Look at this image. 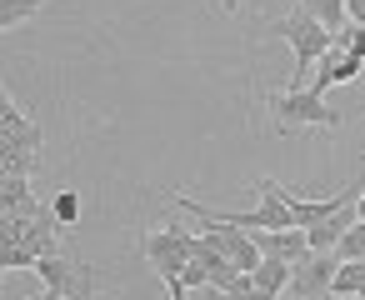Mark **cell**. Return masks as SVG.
<instances>
[{"mask_svg": "<svg viewBox=\"0 0 365 300\" xmlns=\"http://www.w3.org/2000/svg\"><path fill=\"white\" fill-rule=\"evenodd\" d=\"M280 300H300V295H280Z\"/></svg>", "mask_w": 365, "mask_h": 300, "instance_id": "7402d4cb", "label": "cell"}, {"mask_svg": "<svg viewBox=\"0 0 365 300\" xmlns=\"http://www.w3.org/2000/svg\"><path fill=\"white\" fill-rule=\"evenodd\" d=\"M270 36L290 46V56H295V71H290V76H295V81H300L305 71H315V66H320V56H325V51H330V41H335V36H330L315 16H305L300 6H295V11H285V16L270 26Z\"/></svg>", "mask_w": 365, "mask_h": 300, "instance_id": "6da1fadb", "label": "cell"}, {"mask_svg": "<svg viewBox=\"0 0 365 300\" xmlns=\"http://www.w3.org/2000/svg\"><path fill=\"white\" fill-rule=\"evenodd\" d=\"M270 110H275V130L290 135L295 125H340V110L325 105V95H315L310 86H285L280 95H270Z\"/></svg>", "mask_w": 365, "mask_h": 300, "instance_id": "7a4b0ae2", "label": "cell"}, {"mask_svg": "<svg viewBox=\"0 0 365 300\" xmlns=\"http://www.w3.org/2000/svg\"><path fill=\"white\" fill-rule=\"evenodd\" d=\"M250 235H255V250H260V255H275V260H290V265L310 250L300 225H285V230H250Z\"/></svg>", "mask_w": 365, "mask_h": 300, "instance_id": "ba28073f", "label": "cell"}, {"mask_svg": "<svg viewBox=\"0 0 365 300\" xmlns=\"http://www.w3.org/2000/svg\"><path fill=\"white\" fill-rule=\"evenodd\" d=\"M335 255H340V260H365V220H350V225H345Z\"/></svg>", "mask_w": 365, "mask_h": 300, "instance_id": "5bb4252c", "label": "cell"}, {"mask_svg": "<svg viewBox=\"0 0 365 300\" xmlns=\"http://www.w3.org/2000/svg\"><path fill=\"white\" fill-rule=\"evenodd\" d=\"M250 300H280V295H270V290H255V295H250Z\"/></svg>", "mask_w": 365, "mask_h": 300, "instance_id": "ffe728a7", "label": "cell"}, {"mask_svg": "<svg viewBox=\"0 0 365 300\" xmlns=\"http://www.w3.org/2000/svg\"><path fill=\"white\" fill-rule=\"evenodd\" d=\"M345 26H365V0H345Z\"/></svg>", "mask_w": 365, "mask_h": 300, "instance_id": "e0dca14e", "label": "cell"}, {"mask_svg": "<svg viewBox=\"0 0 365 300\" xmlns=\"http://www.w3.org/2000/svg\"><path fill=\"white\" fill-rule=\"evenodd\" d=\"M36 275L46 280V290H56V295H66V300H96V290H101L96 265H86V260H76V255H66V250L41 255V260H36Z\"/></svg>", "mask_w": 365, "mask_h": 300, "instance_id": "277c9868", "label": "cell"}, {"mask_svg": "<svg viewBox=\"0 0 365 300\" xmlns=\"http://www.w3.org/2000/svg\"><path fill=\"white\" fill-rule=\"evenodd\" d=\"M195 245H200V235H190L180 225H165V230H145L140 235V255L150 260V270L160 280H180L185 265H190V255H195Z\"/></svg>", "mask_w": 365, "mask_h": 300, "instance_id": "3957f363", "label": "cell"}, {"mask_svg": "<svg viewBox=\"0 0 365 300\" xmlns=\"http://www.w3.org/2000/svg\"><path fill=\"white\" fill-rule=\"evenodd\" d=\"M335 270H340V255H335V250H305V255L290 265V295H300V300H325Z\"/></svg>", "mask_w": 365, "mask_h": 300, "instance_id": "5b68a950", "label": "cell"}, {"mask_svg": "<svg viewBox=\"0 0 365 300\" xmlns=\"http://www.w3.org/2000/svg\"><path fill=\"white\" fill-rule=\"evenodd\" d=\"M360 71H365V61H360V56H350V51L330 46V51L320 56V71H315L310 90H315V95H325V90H335V86H350V81H360Z\"/></svg>", "mask_w": 365, "mask_h": 300, "instance_id": "52a82bcc", "label": "cell"}, {"mask_svg": "<svg viewBox=\"0 0 365 300\" xmlns=\"http://www.w3.org/2000/svg\"><path fill=\"white\" fill-rule=\"evenodd\" d=\"M165 290H170V300H190L185 295V280H165Z\"/></svg>", "mask_w": 365, "mask_h": 300, "instance_id": "ac0fdd59", "label": "cell"}, {"mask_svg": "<svg viewBox=\"0 0 365 300\" xmlns=\"http://www.w3.org/2000/svg\"><path fill=\"white\" fill-rule=\"evenodd\" d=\"M355 220H365V190L355 195Z\"/></svg>", "mask_w": 365, "mask_h": 300, "instance_id": "d6986e66", "label": "cell"}, {"mask_svg": "<svg viewBox=\"0 0 365 300\" xmlns=\"http://www.w3.org/2000/svg\"><path fill=\"white\" fill-rule=\"evenodd\" d=\"M51 215H56L61 230H71V225L81 220V195H76V190H61V195L51 200Z\"/></svg>", "mask_w": 365, "mask_h": 300, "instance_id": "9a60e30c", "label": "cell"}, {"mask_svg": "<svg viewBox=\"0 0 365 300\" xmlns=\"http://www.w3.org/2000/svg\"><path fill=\"white\" fill-rule=\"evenodd\" d=\"M210 250H220L235 270H255L260 265V250H255V235H245V230H235V225H205V235H200Z\"/></svg>", "mask_w": 365, "mask_h": 300, "instance_id": "8992f818", "label": "cell"}, {"mask_svg": "<svg viewBox=\"0 0 365 300\" xmlns=\"http://www.w3.org/2000/svg\"><path fill=\"white\" fill-rule=\"evenodd\" d=\"M255 290H270V295H285L290 290V260H275V255H260V265L250 270Z\"/></svg>", "mask_w": 365, "mask_h": 300, "instance_id": "30bf717a", "label": "cell"}, {"mask_svg": "<svg viewBox=\"0 0 365 300\" xmlns=\"http://www.w3.org/2000/svg\"><path fill=\"white\" fill-rule=\"evenodd\" d=\"M295 6H300L305 16H315L330 36H335V31H345V0H295Z\"/></svg>", "mask_w": 365, "mask_h": 300, "instance_id": "8fae6325", "label": "cell"}, {"mask_svg": "<svg viewBox=\"0 0 365 300\" xmlns=\"http://www.w3.org/2000/svg\"><path fill=\"white\" fill-rule=\"evenodd\" d=\"M325 300H360V295H325Z\"/></svg>", "mask_w": 365, "mask_h": 300, "instance_id": "44dd1931", "label": "cell"}, {"mask_svg": "<svg viewBox=\"0 0 365 300\" xmlns=\"http://www.w3.org/2000/svg\"><path fill=\"white\" fill-rule=\"evenodd\" d=\"M41 6H46V0H0V31L36 21V11H41Z\"/></svg>", "mask_w": 365, "mask_h": 300, "instance_id": "4fadbf2b", "label": "cell"}, {"mask_svg": "<svg viewBox=\"0 0 365 300\" xmlns=\"http://www.w3.org/2000/svg\"><path fill=\"white\" fill-rule=\"evenodd\" d=\"M350 210V205H345ZM345 210H335V215H325L320 225H305V245L310 250H335L340 245V235H345V225H350V215Z\"/></svg>", "mask_w": 365, "mask_h": 300, "instance_id": "9c48e42d", "label": "cell"}, {"mask_svg": "<svg viewBox=\"0 0 365 300\" xmlns=\"http://www.w3.org/2000/svg\"><path fill=\"white\" fill-rule=\"evenodd\" d=\"M330 46H340V51H350V56H360L365 61V26H345V31H335V41Z\"/></svg>", "mask_w": 365, "mask_h": 300, "instance_id": "2e32d148", "label": "cell"}, {"mask_svg": "<svg viewBox=\"0 0 365 300\" xmlns=\"http://www.w3.org/2000/svg\"><path fill=\"white\" fill-rule=\"evenodd\" d=\"M330 295H360L365 300V260H340V270L330 280Z\"/></svg>", "mask_w": 365, "mask_h": 300, "instance_id": "7c38bea8", "label": "cell"}]
</instances>
